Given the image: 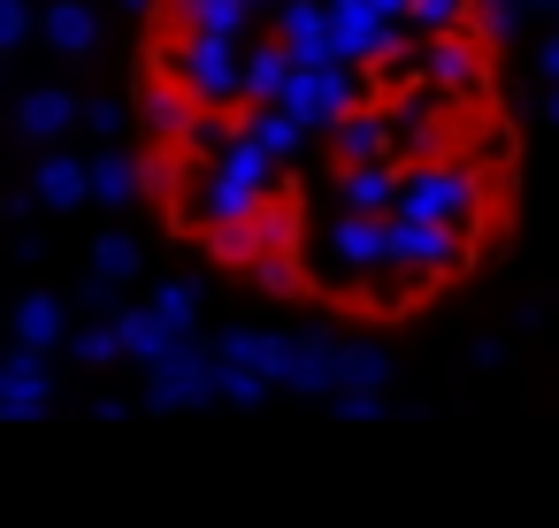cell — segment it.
<instances>
[{"instance_id": "7a4b0ae2", "label": "cell", "mask_w": 559, "mask_h": 528, "mask_svg": "<svg viewBox=\"0 0 559 528\" xmlns=\"http://www.w3.org/2000/svg\"><path fill=\"white\" fill-rule=\"evenodd\" d=\"M276 177H284V161H276V154H261V146L246 139V116H238V131L223 139V154L207 161L200 215H207V223H223V215H253V207H269Z\"/></svg>"}, {"instance_id": "4fadbf2b", "label": "cell", "mask_w": 559, "mask_h": 528, "mask_svg": "<svg viewBox=\"0 0 559 528\" xmlns=\"http://www.w3.org/2000/svg\"><path fill=\"white\" fill-rule=\"evenodd\" d=\"M47 398H55V383H47L39 352L0 360V421H32V413H47Z\"/></svg>"}, {"instance_id": "8992f818", "label": "cell", "mask_w": 559, "mask_h": 528, "mask_svg": "<svg viewBox=\"0 0 559 528\" xmlns=\"http://www.w3.org/2000/svg\"><path fill=\"white\" fill-rule=\"evenodd\" d=\"M383 268H406V276H421V284H444V276H452V230L383 207Z\"/></svg>"}, {"instance_id": "f35d334b", "label": "cell", "mask_w": 559, "mask_h": 528, "mask_svg": "<svg viewBox=\"0 0 559 528\" xmlns=\"http://www.w3.org/2000/svg\"><path fill=\"white\" fill-rule=\"evenodd\" d=\"M521 9H559V0H521Z\"/></svg>"}, {"instance_id": "e0dca14e", "label": "cell", "mask_w": 559, "mask_h": 528, "mask_svg": "<svg viewBox=\"0 0 559 528\" xmlns=\"http://www.w3.org/2000/svg\"><path fill=\"white\" fill-rule=\"evenodd\" d=\"M253 284L261 291H276V299H299L307 291V268H299V245H253Z\"/></svg>"}, {"instance_id": "2e32d148", "label": "cell", "mask_w": 559, "mask_h": 528, "mask_svg": "<svg viewBox=\"0 0 559 528\" xmlns=\"http://www.w3.org/2000/svg\"><path fill=\"white\" fill-rule=\"evenodd\" d=\"M62 329H70V307L39 291V299H24V314H16V352H55Z\"/></svg>"}, {"instance_id": "52a82bcc", "label": "cell", "mask_w": 559, "mask_h": 528, "mask_svg": "<svg viewBox=\"0 0 559 528\" xmlns=\"http://www.w3.org/2000/svg\"><path fill=\"white\" fill-rule=\"evenodd\" d=\"M154 368V383H146V406H200V398H215V360H200V345H169L162 360H146Z\"/></svg>"}, {"instance_id": "e575fe53", "label": "cell", "mask_w": 559, "mask_h": 528, "mask_svg": "<svg viewBox=\"0 0 559 528\" xmlns=\"http://www.w3.org/2000/svg\"><path fill=\"white\" fill-rule=\"evenodd\" d=\"M85 123H93L100 139H116V131H123V108H116V100H93V108H85Z\"/></svg>"}, {"instance_id": "4316f807", "label": "cell", "mask_w": 559, "mask_h": 528, "mask_svg": "<svg viewBox=\"0 0 559 528\" xmlns=\"http://www.w3.org/2000/svg\"><path fill=\"white\" fill-rule=\"evenodd\" d=\"M16 123H24V131H32V139H62V131H70V123H78V100H70V93H32V100H24V116H16Z\"/></svg>"}, {"instance_id": "ac0fdd59", "label": "cell", "mask_w": 559, "mask_h": 528, "mask_svg": "<svg viewBox=\"0 0 559 528\" xmlns=\"http://www.w3.org/2000/svg\"><path fill=\"white\" fill-rule=\"evenodd\" d=\"M47 47L55 55H93L100 47V24H93V9H78V0H62V9H47Z\"/></svg>"}, {"instance_id": "9c48e42d", "label": "cell", "mask_w": 559, "mask_h": 528, "mask_svg": "<svg viewBox=\"0 0 559 528\" xmlns=\"http://www.w3.org/2000/svg\"><path fill=\"white\" fill-rule=\"evenodd\" d=\"M330 284H353V276H368V268H383V215H360V207H345L337 223H330Z\"/></svg>"}, {"instance_id": "74e56055", "label": "cell", "mask_w": 559, "mask_h": 528, "mask_svg": "<svg viewBox=\"0 0 559 528\" xmlns=\"http://www.w3.org/2000/svg\"><path fill=\"white\" fill-rule=\"evenodd\" d=\"M544 116H551V131H559V85H551V93H544Z\"/></svg>"}, {"instance_id": "9a60e30c", "label": "cell", "mask_w": 559, "mask_h": 528, "mask_svg": "<svg viewBox=\"0 0 559 528\" xmlns=\"http://www.w3.org/2000/svg\"><path fill=\"white\" fill-rule=\"evenodd\" d=\"M399 200V161H345V207L383 215Z\"/></svg>"}, {"instance_id": "836d02e7", "label": "cell", "mask_w": 559, "mask_h": 528, "mask_svg": "<svg viewBox=\"0 0 559 528\" xmlns=\"http://www.w3.org/2000/svg\"><path fill=\"white\" fill-rule=\"evenodd\" d=\"M330 398H337V421H376V406H383L376 391H330Z\"/></svg>"}, {"instance_id": "3957f363", "label": "cell", "mask_w": 559, "mask_h": 528, "mask_svg": "<svg viewBox=\"0 0 559 528\" xmlns=\"http://www.w3.org/2000/svg\"><path fill=\"white\" fill-rule=\"evenodd\" d=\"M238 55L246 47H230L215 32H177L169 39V85L192 108H238Z\"/></svg>"}, {"instance_id": "277c9868", "label": "cell", "mask_w": 559, "mask_h": 528, "mask_svg": "<svg viewBox=\"0 0 559 528\" xmlns=\"http://www.w3.org/2000/svg\"><path fill=\"white\" fill-rule=\"evenodd\" d=\"M353 100H368V85H360L353 62H292V70H284V93H276L269 108H284L299 131H330Z\"/></svg>"}, {"instance_id": "5b68a950", "label": "cell", "mask_w": 559, "mask_h": 528, "mask_svg": "<svg viewBox=\"0 0 559 528\" xmlns=\"http://www.w3.org/2000/svg\"><path fill=\"white\" fill-rule=\"evenodd\" d=\"M421 85L437 93V108H467L490 93V70H483V47H467L460 32H437L421 39Z\"/></svg>"}, {"instance_id": "1f68e13d", "label": "cell", "mask_w": 559, "mask_h": 528, "mask_svg": "<svg viewBox=\"0 0 559 528\" xmlns=\"http://www.w3.org/2000/svg\"><path fill=\"white\" fill-rule=\"evenodd\" d=\"M261 391H269V375H253V368H230V360H215V398H230V406H261Z\"/></svg>"}, {"instance_id": "d6a6232c", "label": "cell", "mask_w": 559, "mask_h": 528, "mask_svg": "<svg viewBox=\"0 0 559 528\" xmlns=\"http://www.w3.org/2000/svg\"><path fill=\"white\" fill-rule=\"evenodd\" d=\"M24 39H32V9H24V0H0V55L24 47Z\"/></svg>"}, {"instance_id": "f546056e", "label": "cell", "mask_w": 559, "mask_h": 528, "mask_svg": "<svg viewBox=\"0 0 559 528\" xmlns=\"http://www.w3.org/2000/svg\"><path fill=\"white\" fill-rule=\"evenodd\" d=\"M421 291H429V284H421V276H406V268H399V276H376V268H368V291H360V299H368L376 314H399V307H414Z\"/></svg>"}, {"instance_id": "d6986e66", "label": "cell", "mask_w": 559, "mask_h": 528, "mask_svg": "<svg viewBox=\"0 0 559 528\" xmlns=\"http://www.w3.org/2000/svg\"><path fill=\"white\" fill-rule=\"evenodd\" d=\"M177 337L162 329V314L154 307H131V314H116V352H131V360H162Z\"/></svg>"}, {"instance_id": "83f0119b", "label": "cell", "mask_w": 559, "mask_h": 528, "mask_svg": "<svg viewBox=\"0 0 559 528\" xmlns=\"http://www.w3.org/2000/svg\"><path fill=\"white\" fill-rule=\"evenodd\" d=\"M185 116H192V100H185L177 85H146V131H154L162 146H177V131H185Z\"/></svg>"}, {"instance_id": "d4e9b609", "label": "cell", "mask_w": 559, "mask_h": 528, "mask_svg": "<svg viewBox=\"0 0 559 528\" xmlns=\"http://www.w3.org/2000/svg\"><path fill=\"white\" fill-rule=\"evenodd\" d=\"M39 200L47 207H78L85 200V161L78 154H47L39 161Z\"/></svg>"}, {"instance_id": "8fae6325", "label": "cell", "mask_w": 559, "mask_h": 528, "mask_svg": "<svg viewBox=\"0 0 559 528\" xmlns=\"http://www.w3.org/2000/svg\"><path fill=\"white\" fill-rule=\"evenodd\" d=\"M269 383H292V391H307V398H330V383H337V345H330V329H314V337H284Z\"/></svg>"}, {"instance_id": "5bb4252c", "label": "cell", "mask_w": 559, "mask_h": 528, "mask_svg": "<svg viewBox=\"0 0 559 528\" xmlns=\"http://www.w3.org/2000/svg\"><path fill=\"white\" fill-rule=\"evenodd\" d=\"M284 70H292V62H284V47L261 32V39L238 55V100H246V108H269V100L284 93Z\"/></svg>"}, {"instance_id": "8d00e7d4", "label": "cell", "mask_w": 559, "mask_h": 528, "mask_svg": "<svg viewBox=\"0 0 559 528\" xmlns=\"http://www.w3.org/2000/svg\"><path fill=\"white\" fill-rule=\"evenodd\" d=\"M544 85H559V39H544Z\"/></svg>"}, {"instance_id": "4dcf8cb0", "label": "cell", "mask_w": 559, "mask_h": 528, "mask_svg": "<svg viewBox=\"0 0 559 528\" xmlns=\"http://www.w3.org/2000/svg\"><path fill=\"white\" fill-rule=\"evenodd\" d=\"M70 352H78V368H108L116 360V322H78Z\"/></svg>"}, {"instance_id": "603a6c76", "label": "cell", "mask_w": 559, "mask_h": 528, "mask_svg": "<svg viewBox=\"0 0 559 528\" xmlns=\"http://www.w3.org/2000/svg\"><path fill=\"white\" fill-rule=\"evenodd\" d=\"M391 383V360L376 345H337V383L330 391H383Z\"/></svg>"}, {"instance_id": "30bf717a", "label": "cell", "mask_w": 559, "mask_h": 528, "mask_svg": "<svg viewBox=\"0 0 559 528\" xmlns=\"http://www.w3.org/2000/svg\"><path fill=\"white\" fill-rule=\"evenodd\" d=\"M269 39L284 47V62H337L330 55V9L322 0H284L269 16Z\"/></svg>"}, {"instance_id": "7402d4cb", "label": "cell", "mask_w": 559, "mask_h": 528, "mask_svg": "<svg viewBox=\"0 0 559 528\" xmlns=\"http://www.w3.org/2000/svg\"><path fill=\"white\" fill-rule=\"evenodd\" d=\"M276 352H284V337L276 329H253V322L223 337V360L230 368H253V375H276Z\"/></svg>"}, {"instance_id": "ba28073f", "label": "cell", "mask_w": 559, "mask_h": 528, "mask_svg": "<svg viewBox=\"0 0 559 528\" xmlns=\"http://www.w3.org/2000/svg\"><path fill=\"white\" fill-rule=\"evenodd\" d=\"M330 161H337V169H345V161H399L391 116H383L376 100H353V108L330 123Z\"/></svg>"}, {"instance_id": "d590c367", "label": "cell", "mask_w": 559, "mask_h": 528, "mask_svg": "<svg viewBox=\"0 0 559 528\" xmlns=\"http://www.w3.org/2000/svg\"><path fill=\"white\" fill-rule=\"evenodd\" d=\"M238 9H246V16H253V24H269V16H276V9H284V0H238Z\"/></svg>"}, {"instance_id": "484cf974", "label": "cell", "mask_w": 559, "mask_h": 528, "mask_svg": "<svg viewBox=\"0 0 559 528\" xmlns=\"http://www.w3.org/2000/svg\"><path fill=\"white\" fill-rule=\"evenodd\" d=\"M139 192V169H131V154H100L93 169H85V200H108V207H123Z\"/></svg>"}, {"instance_id": "44dd1931", "label": "cell", "mask_w": 559, "mask_h": 528, "mask_svg": "<svg viewBox=\"0 0 559 528\" xmlns=\"http://www.w3.org/2000/svg\"><path fill=\"white\" fill-rule=\"evenodd\" d=\"M154 314H162L169 337H192V329H200V284H192V276H169V284L154 291Z\"/></svg>"}, {"instance_id": "ffe728a7", "label": "cell", "mask_w": 559, "mask_h": 528, "mask_svg": "<svg viewBox=\"0 0 559 528\" xmlns=\"http://www.w3.org/2000/svg\"><path fill=\"white\" fill-rule=\"evenodd\" d=\"M246 139H253L261 154H276V161H292V154L307 146V131H299L284 108H253V116H246Z\"/></svg>"}, {"instance_id": "cb8c5ba5", "label": "cell", "mask_w": 559, "mask_h": 528, "mask_svg": "<svg viewBox=\"0 0 559 528\" xmlns=\"http://www.w3.org/2000/svg\"><path fill=\"white\" fill-rule=\"evenodd\" d=\"M467 9H475V0H406V39H437V32H460L467 24Z\"/></svg>"}, {"instance_id": "6da1fadb", "label": "cell", "mask_w": 559, "mask_h": 528, "mask_svg": "<svg viewBox=\"0 0 559 528\" xmlns=\"http://www.w3.org/2000/svg\"><path fill=\"white\" fill-rule=\"evenodd\" d=\"M399 215H421V223H444L452 238L483 230L490 223V192H483V169L475 161H421L399 177Z\"/></svg>"}, {"instance_id": "7c38bea8", "label": "cell", "mask_w": 559, "mask_h": 528, "mask_svg": "<svg viewBox=\"0 0 559 528\" xmlns=\"http://www.w3.org/2000/svg\"><path fill=\"white\" fill-rule=\"evenodd\" d=\"M162 9L177 16V32H215V39H230V47H253L261 32H253V16L238 9V0H162Z\"/></svg>"}, {"instance_id": "f1b7e54d", "label": "cell", "mask_w": 559, "mask_h": 528, "mask_svg": "<svg viewBox=\"0 0 559 528\" xmlns=\"http://www.w3.org/2000/svg\"><path fill=\"white\" fill-rule=\"evenodd\" d=\"M131 268H139V238H123V230H116V238H100V245H93V284H108V291H116Z\"/></svg>"}]
</instances>
